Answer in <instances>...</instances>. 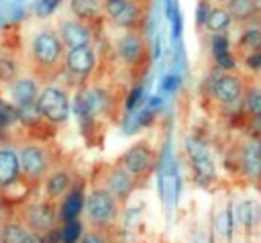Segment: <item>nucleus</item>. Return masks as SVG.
Masks as SVG:
<instances>
[{
    "label": "nucleus",
    "mask_w": 261,
    "mask_h": 243,
    "mask_svg": "<svg viewBox=\"0 0 261 243\" xmlns=\"http://www.w3.org/2000/svg\"><path fill=\"white\" fill-rule=\"evenodd\" d=\"M65 45L61 43L57 31L41 29L29 43L27 69L39 84H53L63 74Z\"/></svg>",
    "instance_id": "1"
},
{
    "label": "nucleus",
    "mask_w": 261,
    "mask_h": 243,
    "mask_svg": "<svg viewBox=\"0 0 261 243\" xmlns=\"http://www.w3.org/2000/svg\"><path fill=\"white\" fill-rule=\"evenodd\" d=\"M18 159H20V180L31 188H37L55 165L53 153L45 143L22 145L18 151Z\"/></svg>",
    "instance_id": "2"
},
{
    "label": "nucleus",
    "mask_w": 261,
    "mask_h": 243,
    "mask_svg": "<svg viewBox=\"0 0 261 243\" xmlns=\"http://www.w3.org/2000/svg\"><path fill=\"white\" fill-rule=\"evenodd\" d=\"M84 210L92 229L108 231L118 221L120 202L104 186H94L84 200Z\"/></svg>",
    "instance_id": "3"
},
{
    "label": "nucleus",
    "mask_w": 261,
    "mask_h": 243,
    "mask_svg": "<svg viewBox=\"0 0 261 243\" xmlns=\"http://www.w3.org/2000/svg\"><path fill=\"white\" fill-rule=\"evenodd\" d=\"M96 51L92 45H84V47H75V49H67L65 57H63V78L67 82V86H84L90 82V78L96 71Z\"/></svg>",
    "instance_id": "4"
},
{
    "label": "nucleus",
    "mask_w": 261,
    "mask_h": 243,
    "mask_svg": "<svg viewBox=\"0 0 261 243\" xmlns=\"http://www.w3.org/2000/svg\"><path fill=\"white\" fill-rule=\"evenodd\" d=\"M35 104L41 116L51 125H63L69 118V94L59 84H45Z\"/></svg>",
    "instance_id": "5"
},
{
    "label": "nucleus",
    "mask_w": 261,
    "mask_h": 243,
    "mask_svg": "<svg viewBox=\"0 0 261 243\" xmlns=\"http://www.w3.org/2000/svg\"><path fill=\"white\" fill-rule=\"evenodd\" d=\"M116 55L126 69L141 71L149 59V45L143 31H124L116 43Z\"/></svg>",
    "instance_id": "6"
},
{
    "label": "nucleus",
    "mask_w": 261,
    "mask_h": 243,
    "mask_svg": "<svg viewBox=\"0 0 261 243\" xmlns=\"http://www.w3.org/2000/svg\"><path fill=\"white\" fill-rule=\"evenodd\" d=\"M245 92H247L245 78L234 71H222L210 82V96L222 106L241 102L245 98Z\"/></svg>",
    "instance_id": "7"
},
{
    "label": "nucleus",
    "mask_w": 261,
    "mask_h": 243,
    "mask_svg": "<svg viewBox=\"0 0 261 243\" xmlns=\"http://www.w3.org/2000/svg\"><path fill=\"white\" fill-rule=\"evenodd\" d=\"M57 218H59L57 210L53 208V202H49V200L27 204L20 212V223L27 227V231L39 233V235H45V233L57 229Z\"/></svg>",
    "instance_id": "8"
},
{
    "label": "nucleus",
    "mask_w": 261,
    "mask_h": 243,
    "mask_svg": "<svg viewBox=\"0 0 261 243\" xmlns=\"http://www.w3.org/2000/svg\"><path fill=\"white\" fill-rule=\"evenodd\" d=\"M118 163H120L130 176H135V178L141 182L143 178L149 176V172H151L153 165H155V151L151 149V145H149L147 141H139V143H135L133 147H128V149L122 153V157L118 159Z\"/></svg>",
    "instance_id": "9"
},
{
    "label": "nucleus",
    "mask_w": 261,
    "mask_h": 243,
    "mask_svg": "<svg viewBox=\"0 0 261 243\" xmlns=\"http://www.w3.org/2000/svg\"><path fill=\"white\" fill-rule=\"evenodd\" d=\"M57 35H59L61 43L65 45V49H75V47L92 45V41H94L92 27H88L86 22H82L80 18H75L73 14L71 16H65V18H59Z\"/></svg>",
    "instance_id": "10"
},
{
    "label": "nucleus",
    "mask_w": 261,
    "mask_h": 243,
    "mask_svg": "<svg viewBox=\"0 0 261 243\" xmlns=\"http://www.w3.org/2000/svg\"><path fill=\"white\" fill-rule=\"evenodd\" d=\"M139 184H141V182H139L135 176H130L118 161H116L114 165L106 167L104 182H102V186H104L120 204L133 194V190H135Z\"/></svg>",
    "instance_id": "11"
},
{
    "label": "nucleus",
    "mask_w": 261,
    "mask_h": 243,
    "mask_svg": "<svg viewBox=\"0 0 261 243\" xmlns=\"http://www.w3.org/2000/svg\"><path fill=\"white\" fill-rule=\"evenodd\" d=\"M186 151L190 155V163H192L194 174L202 182H208V180H214L216 178V169H214L212 157L208 155V149H206V145L200 139L188 137L186 139Z\"/></svg>",
    "instance_id": "12"
},
{
    "label": "nucleus",
    "mask_w": 261,
    "mask_h": 243,
    "mask_svg": "<svg viewBox=\"0 0 261 243\" xmlns=\"http://www.w3.org/2000/svg\"><path fill=\"white\" fill-rule=\"evenodd\" d=\"M237 163H239V172L247 180L255 184L261 182V153L255 141H247L237 149Z\"/></svg>",
    "instance_id": "13"
},
{
    "label": "nucleus",
    "mask_w": 261,
    "mask_h": 243,
    "mask_svg": "<svg viewBox=\"0 0 261 243\" xmlns=\"http://www.w3.org/2000/svg\"><path fill=\"white\" fill-rule=\"evenodd\" d=\"M8 90H10V98H12L14 106L20 108V106H29V104H35L37 102V96L41 92V86H39V82L33 76L20 74V76H16L8 84Z\"/></svg>",
    "instance_id": "14"
},
{
    "label": "nucleus",
    "mask_w": 261,
    "mask_h": 243,
    "mask_svg": "<svg viewBox=\"0 0 261 243\" xmlns=\"http://www.w3.org/2000/svg\"><path fill=\"white\" fill-rule=\"evenodd\" d=\"M43 186H45V200L55 202L73 186V174L69 167L53 165L51 172L47 174V178L43 180Z\"/></svg>",
    "instance_id": "15"
},
{
    "label": "nucleus",
    "mask_w": 261,
    "mask_h": 243,
    "mask_svg": "<svg viewBox=\"0 0 261 243\" xmlns=\"http://www.w3.org/2000/svg\"><path fill=\"white\" fill-rule=\"evenodd\" d=\"M116 27H122L124 31H141V25L145 20V4L143 0H124L122 8L112 16Z\"/></svg>",
    "instance_id": "16"
},
{
    "label": "nucleus",
    "mask_w": 261,
    "mask_h": 243,
    "mask_svg": "<svg viewBox=\"0 0 261 243\" xmlns=\"http://www.w3.org/2000/svg\"><path fill=\"white\" fill-rule=\"evenodd\" d=\"M20 182V159L12 147H0V188H10Z\"/></svg>",
    "instance_id": "17"
},
{
    "label": "nucleus",
    "mask_w": 261,
    "mask_h": 243,
    "mask_svg": "<svg viewBox=\"0 0 261 243\" xmlns=\"http://www.w3.org/2000/svg\"><path fill=\"white\" fill-rule=\"evenodd\" d=\"M84 200H86V194H84V186L82 184H75L71 186L65 194H63V202L59 206V221H71V218H77V214L82 212L84 208Z\"/></svg>",
    "instance_id": "18"
},
{
    "label": "nucleus",
    "mask_w": 261,
    "mask_h": 243,
    "mask_svg": "<svg viewBox=\"0 0 261 243\" xmlns=\"http://www.w3.org/2000/svg\"><path fill=\"white\" fill-rule=\"evenodd\" d=\"M69 12L88 27H94L104 14V4L100 0H69Z\"/></svg>",
    "instance_id": "19"
},
{
    "label": "nucleus",
    "mask_w": 261,
    "mask_h": 243,
    "mask_svg": "<svg viewBox=\"0 0 261 243\" xmlns=\"http://www.w3.org/2000/svg\"><path fill=\"white\" fill-rule=\"evenodd\" d=\"M257 51H261V27L247 25V27H243V33H241V37L237 41L234 57L245 59L247 55L257 53Z\"/></svg>",
    "instance_id": "20"
},
{
    "label": "nucleus",
    "mask_w": 261,
    "mask_h": 243,
    "mask_svg": "<svg viewBox=\"0 0 261 243\" xmlns=\"http://www.w3.org/2000/svg\"><path fill=\"white\" fill-rule=\"evenodd\" d=\"M226 10L232 18V22H237L239 27H247L257 22L255 18V2L253 0H228Z\"/></svg>",
    "instance_id": "21"
},
{
    "label": "nucleus",
    "mask_w": 261,
    "mask_h": 243,
    "mask_svg": "<svg viewBox=\"0 0 261 243\" xmlns=\"http://www.w3.org/2000/svg\"><path fill=\"white\" fill-rule=\"evenodd\" d=\"M204 25H206V31L212 33V35H226V31L232 25V18H230L226 6H216L214 4L206 14Z\"/></svg>",
    "instance_id": "22"
},
{
    "label": "nucleus",
    "mask_w": 261,
    "mask_h": 243,
    "mask_svg": "<svg viewBox=\"0 0 261 243\" xmlns=\"http://www.w3.org/2000/svg\"><path fill=\"white\" fill-rule=\"evenodd\" d=\"M214 233L222 243H230L234 237V212L230 206H224L214 216Z\"/></svg>",
    "instance_id": "23"
},
{
    "label": "nucleus",
    "mask_w": 261,
    "mask_h": 243,
    "mask_svg": "<svg viewBox=\"0 0 261 243\" xmlns=\"http://www.w3.org/2000/svg\"><path fill=\"white\" fill-rule=\"evenodd\" d=\"M212 55L216 59V63L224 69H232L237 65L234 61V53L230 51V43L226 39V35H214L212 39Z\"/></svg>",
    "instance_id": "24"
},
{
    "label": "nucleus",
    "mask_w": 261,
    "mask_h": 243,
    "mask_svg": "<svg viewBox=\"0 0 261 243\" xmlns=\"http://www.w3.org/2000/svg\"><path fill=\"white\" fill-rule=\"evenodd\" d=\"M29 231L20 221H6L0 227V243H24Z\"/></svg>",
    "instance_id": "25"
},
{
    "label": "nucleus",
    "mask_w": 261,
    "mask_h": 243,
    "mask_svg": "<svg viewBox=\"0 0 261 243\" xmlns=\"http://www.w3.org/2000/svg\"><path fill=\"white\" fill-rule=\"evenodd\" d=\"M251 206L253 200H243L234 210V229L245 239H251Z\"/></svg>",
    "instance_id": "26"
},
{
    "label": "nucleus",
    "mask_w": 261,
    "mask_h": 243,
    "mask_svg": "<svg viewBox=\"0 0 261 243\" xmlns=\"http://www.w3.org/2000/svg\"><path fill=\"white\" fill-rule=\"evenodd\" d=\"M57 233H59V243H77L82 237V223L77 218L63 221Z\"/></svg>",
    "instance_id": "27"
},
{
    "label": "nucleus",
    "mask_w": 261,
    "mask_h": 243,
    "mask_svg": "<svg viewBox=\"0 0 261 243\" xmlns=\"http://www.w3.org/2000/svg\"><path fill=\"white\" fill-rule=\"evenodd\" d=\"M16 76H20V74H18V63H16V59H14L10 53L0 51V82H2V84H10Z\"/></svg>",
    "instance_id": "28"
},
{
    "label": "nucleus",
    "mask_w": 261,
    "mask_h": 243,
    "mask_svg": "<svg viewBox=\"0 0 261 243\" xmlns=\"http://www.w3.org/2000/svg\"><path fill=\"white\" fill-rule=\"evenodd\" d=\"M245 108L253 116L261 118V90H249V92H245Z\"/></svg>",
    "instance_id": "29"
},
{
    "label": "nucleus",
    "mask_w": 261,
    "mask_h": 243,
    "mask_svg": "<svg viewBox=\"0 0 261 243\" xmlns=\"http://www.w3.org/2000/svg\"><path fill=\"white\" fill-rule=\"evenodd\" d=\"M173 194H177L175 192V176L169 174V172H165L161 176V196H163V202L169 204V200H171Z\"/></svg>",
    "instance_id": "30"
},
{
    "label": "nucleus",
    "mask_w": 261,
    "mask_h": 243,
    "mask_svg": "<svg viewBox=\"0 0 261 243\" xmlns=\"http://www.w3.org/2000/svg\"><path fill=\"white\" fill-rule=\"evenodd\" d=\"M77 243H108V231H102V229H88Z\"/></svg>",
    "instance_id": "31"
},
{
    "label": "nucleus",
    "mask_w": 261,
    "mask_h": 243,
    "mask_svg": "<svg viewBox=\"0 0 261 243\" xmlns=\"http://www.w3.org/2000/svg\"><path fill=\"white\" fill-rule=\"evenodd\" d=\"M59 4H61V0H39L37 2V16L45 18V16L53 14Z\"/></svg>",
    "instance_id": "32"
},
{
    "label": "nucleus",
    "mask_w": 261,
    "mask_h": 243,
    "mask_svg": "<svg viewBox=\"0 0 261 243\" xmlns=\"http://www.w3.org/2000/svg\"><path fill=\"white\" fill-rule=\"evenodd\" d=\"M141 96H143V88H141V86H135V88L130 90L128 98H126V110H128V112L137 108V102H141Z\"/></svg>",
    "instance_id": "33"
},
{
    "label": "nucleus",
    "mask_w": 261,
    "mask_h": 243,
    "mask_svg": "<svg viewBox=\"0 0 261 243\" xmlns=\"http://www.w3.org/2000/svg\"><path fill=\"white\" fill-rule=\"evenodd\" d=\"M243 61H245V65H247L249 69H253V71H259V69H261V51L247 55Z\"/></svg>",
    "instance_id": "34"
},
{
    "label": "nucleus",
    "mask_w": 261,
    "mask_h": 243,
    "mask_svg": "<svg viewBox=\"0 0 261 243\" xmlns=\"http://www.w3.org/2000/svg\"><path fill=\"white\" fill-rule=\"evenodd\" d=\"M24 243H43V237H41L39 233H31V231H29V235H27Z\"/></svg>",
    "instance_id": "35"
},
{
    "label": "nucleus",
    "mask_w": 261,
    "mask_h": 243,
    "mask_svg": "<svg viewBox=\"0 0 261 243\" xmlns=\"http://www.w3.org/2000/svg\"><path fill=\"white\" fill-rule=\"evenodd\" d=\"M173 86H175V76H167L163 82V90H173Z\"/></svg>",
    "instance_id": "36"
},
{
    "label": "nucleus",
    "mask_w": 261,
    "mask_h": 243,
    "mask_svg": "<svg viewBox=\"0 0 261 243\" xmlns=\"http://www.w3.org/2000/svg\"><path fill=\"white\" fill-rule=\"evenodd\" d=\"M255 2V18L257 22H261V0H253Z\"/></svg>",
    "instance_id": "37"
},
{
    "label": "nucleus",
    "mask_w": 261,
    "mask_h": 243,
    "mask_svg": "<svg viewBox=\"0 0 261 243\" xmlns=\"http://www.w3.org/2000/svg\"><path fill=\"white\" fill-rule=\"evenodd\" d=\"M208 2H212V4H216V6H226V4H228V0H208Z\"/></svg>",
    "instance_id": "38"
},
{
    "label": "nucleus",
    "mask_w": 261,
    "mask_h": 243,
    "mask_svg": "<svg viewBox=\"0 0 261 243\" xmlns=\"http://www.w3.org/2000/svg\"><path fill=\"white\" fill-rule=\"evenodd\" d=\"M4 131H6V127H4V125H2V123H0V141H2V139H4Z\"/></svg>",
    "instance_id": "39"
},
{
    "label": "nucleus",
    "mask_w": 261,
    "mask_h": 243,
    "mask_svg": "<svg viewBox=\"0 0 261 243\" xmlns=\"http://www.w3.org/2000/svg\"><path fill=\"white\" fill-rule=\"evenodd\" d=\"M257 145H259V153H261V139H259V143H257Z\"/></svg>",
    "instance_id": "40"
}]
</instances>
